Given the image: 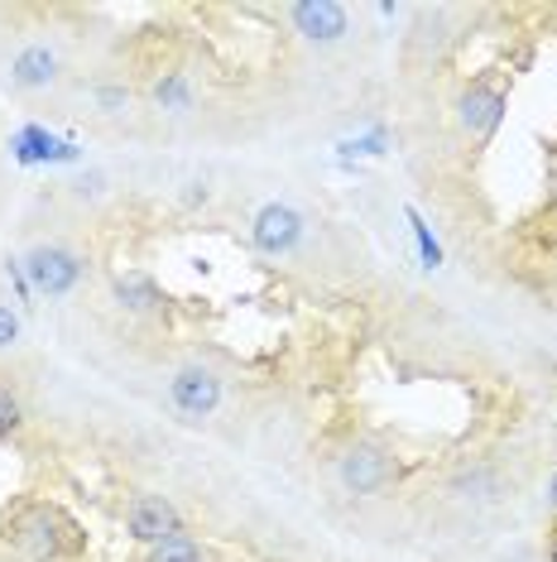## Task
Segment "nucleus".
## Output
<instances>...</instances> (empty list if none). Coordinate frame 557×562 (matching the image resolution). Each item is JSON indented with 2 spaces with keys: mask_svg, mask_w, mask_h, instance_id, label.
<instances>
[{
  "mask_svg": "<svg viewBox=\"0 0 557 562\" xmlns=\"http://www.w3.org/2000/svg\"><path fill=\"white\" fill-rule=\"evenodd\" d=\"M0 539L10 548H20L30 562H62L82 548V529L58 505H24L20 515L5 519Z\"/></svg>",
  "mask_w": 557,
  "mask_h": 562,
  "instance_id": "f257e3e1",
  "label": "nucleus"
},
{
  "mask_svg": "<svg viewBox=\"0 0 557 562\" xmlns=\"http://www.w3.org/2000/svg\"><path fill=\"white\" fill-rule=\"evenodd\" d=\"M399 476V462L385 442H356L337 457V485L346 495H379Z\"/></svg>",
  "mask_w": 557,
  "mask_h": 562,
  "instance_id": "f03ea898",
  "label": "nucleus"
},
{
  "mask_svg": "<svg viewBox=\"0 0 557 562\" xmlns=\"http://www.w3.org/2000/svg\"><path fill=\"white\" fill-rule=\"evenodd\" d=\"M24 274H30V289L44 293V299H68L82 279V255L68 246H34L24 255Z\"/></svg>",
  "mask_w": 557,
  "mask_h": 562,
  "instance_id": "7ed1b4c3",
  "label": "nucleus"
},
{
  "mask_svg": "<svg viewBox=\"0 0 557 562\" xmlns=\"http://www.w3.org/2000/svg\"><path fill=\"white\" fill-rule=\"evenodd\" d=\"M169 408L183 418V424H202V418H212L221 408V380H217V370H207V366L173 370V380H169Z\"/></svg>",
  "mask_w": 557,
  "mask_h": 562,
  "instance_id": "20e7f679",
  "label": "nucleus"
},
{
  "mask_svg": "<svg viewBox=\"0 0 557 562\" xmlns=\"http://www.w3.org/2000/svg\"><path fill=\"white\" fill-rule=\"evenodd\" d=\"M183 529L187 524H183L179 505H173L169 495L139 491V495H130V505H125V533H130L135 543H145V548L173 539V533H183Z\"/></svg>",
  "mask_w": 557,
  "mask_h": 562,
  "instance_id": "39448f33",
  "label": "nucleus"
},
{
  "mask_svg": "<svg viewBox=\"0 0 557 562\" xmlns=\"http://www.w3.org/2000/svg\"><path fill=\"white\" fill-rule=\"evenodd\" d=\"M250 240H255L260 255H270V260H278V255L298 250L303 240V212L288 207V202H264V207L250 216Z\"/></svg>",
  "mask_w": 557,
  "mask_h": 562,
  "instance_id": "423d86ee",
  "label": "nucleus"
},
{
  "mask_svg": "<svg viewBox=\"0 0 557 562\" xmlns=\"http://www.w3.org/2000/svg\"><path fill=\"white\" fill-rule=\"evenodd\" d=\"M288 20L308 44H341L351 34V10L341 0H303L288 5Z\"/></svg>",
  "mask_w": 557,
  "mask_h": 562,
  "instance_id": "0eeeda50",
  "label": "nucleus"
},
{
  "mask_svg": "<svg viewBox=\"0 0 557 562\" xmlns=\"http://www.w3.org/2000/svg\"><path fill=\"white\" fill-rule=\"evenodd\" d=\"M457 121H462L466 135L486 145V139L504 125V92H500V87H486V82L466 87L462 101H457Z\"/></svg>",
  "mask_w": 557,
  "mask_h": 562,
  "instance_id": "6e6552de",
  "label": "nucleus"
},
{
  "mask_svg": "<svg viewBox=\"0 0 557 562\" xmlns=\"http://www.w3.org/2000/svg\"><path fill=\"white\" fill-rule=\"evenodd\" d=\"M10 159L34 169V164H78L82 155L72 139H58L54 131H44V125H20V131L10 135Z\"/></svg>",
  "mask_w": 557,
  "mask_h": 562,
  "instance_id": "1a4fd4ad",
  "label": "nucleus"
},
{
  "mask_svg": "<svg viewBox=\"0 0 557 562\" xmlns=\"http://www.w3.org/2000/svg\"><path fill=\"white\" fill-rule=\"evenodd\" d=\"M10 82L24 87V92H44V87L58 82V54L48 44H24L15 58H10Z\"/></svg>",
  "mask_w": 557,
  "mask_h": 562,
  "instance_id": "9d476101",
  "label": "nucleus"
},
{
  "mask_svg": "<svg viewBox=\"0 0 557 562\" xmlns=\"http://www.w3.org/2000/svg\"><path fill=\"white\" fill-rule=\"evenodd\" d=\"M116 303L125 313H135V317H149V313H159L163 308V293H159V284L149 274H139V270H130V274H116Z\"/></svg>",
  "mask_w": 557,
  "mask_h": 562,
  "instance_id": "9b49d317",
  "label": "nucleus"
},
{
  "mask_svg": "<svg viewBox=\"0 0 557 562\" xmlns=\"http://www.w3.org/2000/svg\"><path fill=\"white\" fill-rule=\"evenodd\" d=\"M452 495H457V501H476V505L500 501V476L490 467H466V471H457V481H452Z\"/></svg>",
  "mask_w": 557,
  "mask_h": 562,
  "instance_id": "f8f14e48",
  "label": "nucleus"
},
{
  "mask_svg": "<svg viewBox=\"0 0 557 562\" xmlns=\"http://www.w3.org/2000/svg\"><path fill=\"white\" fill-rule=\"evenodd\" d=\"M145 562H207V553H202V543L193 539V529H183V533H173V539L149 548Z\"/></svg>",
  "mask_w": 557,
  "mask_h": 562,
  "instance_id": "ddd939ff",
  "label": "nucleus"
},
{
  "mask_svg": "<svg viewBox=\"0 0 557 562\" xmlns=\"http://www.w3.org/2000/svg\"><path fill=\"white\" fill-rule=\"evenodd\" d=\"M403 222H409V232H413V246H418V260H423V270H437V265H442V246H437L433 226L423 222V212L403 207Z\"/></svg>",
  "mask_w": 557,
  "mask_h": 562,
  "instance_id": "4468645a",
  "label": "nucleus"
},
{
  "mask_svg": "<svg viewBox=\"0 0 557 562\" xmlns=\"http://www.w3.org/2000/svg\"><path fill=\"white\" fill-rule=\"evenodd\" d=\"M155 101L163 111H187L193 106V87L183 82V72H163V78L155 82Z\"/></svg>",
  "mask_w": 557,
  "mask_h": 562,
  "instance_id": "2eb2a0df",
  "label": "nucleus"
},
{
  "mask_svg": "<svg viewBox=\"0 0 557 562\" xmlns=\"http://www.w3.org/2000/svg\"><path fill=\"white\" fill-rule=\"evenodd\" d=\"M24 428V404L20 394L10 385H0V438H15V432Z\"/></svg>",
  "mask_w": 557,
  "mask_h": 562,
  "instance_id": "dca6fc26",
  "label": "nucleus"
},
{
  "mask_svg": "<svg viewBox=\"0 0 557 562\" xmlns=\"http://www.w3.org/2000/svg\"><path fill=\"white\" fill-rule=\"evenodd\" d=\"M385 145H389L385 131H371V135H356V139H341L337 149L346 159H375V155H385Z\"/></svg>",
  "mask_w": 557,
  "mask_h": 562,
  "instance_id": "f3484780",
  "label": "nucleus"
},
{
  "mask_svg": "<svg viewBox=\"0 0 557 562\" xmlns=\"http://www.w3.org/2000/svg\"><path fill=\"white\" fill-rule=\"evenodd\" d=\"M20 331H24V323H20V313L15 308H5L0 303V351H10L20 341Z\"/></svg>",
  "mask_w": 557,
  "mask_h": 562,
  "instance_id": "a211bd4d",
  "label": "nucleus"
},
{
  "mask_svg": "<svg viewBox=\"0 0 557 562\" xmlns=\"http://www.w3.org/2000/svg\"><path fill=\"white\" fill-rule=\"evenodd\" d=\"M5 279H10V284H15V293H20V303H24V308H30L34 289H30V274H24V260H15V255H10V260H5Z\"/></svg>",
  "mask_w": 557,
  "mask_h": 562,
  "instance_id": "6ab92c4d",
  "label": "nucleus"
},
{
  "mask_svg": "<svg viewBox=\"0 0 557 562\" xmlns=\"http://www.w3.org/2000/svg\"><path fill=\"white\" fill-rule=\"evenodd\" d=\"M101 106H106V111H125V106H130V92H101Z\"/></svg>",
  "mask_w": 557,
  "mask_h": 562,
  "instance_id": "aec40b11",
  "label": "nucleus"
},
{
  "mask_svg": "<svg viewBox=\"0 0 557 562\" xmlns=\"http://www.w3.org/2000/svg\"><path fill=\"white\" fill-rule=\"evenodd\" d=\"M548 509H553V519H557V471H553V481H548Z\"/></svg>",
  "mask_w": 557,
  "mask_h": 562,
  "instance_id": "412c9836",
  "label": "nucleus"
},
{
  "mask_svg": "<svg viewBox=\"0 0 557 562\" xmlns=\"http://www.w3.org/2000/svg\"><path fill=\"white\" fill-rule=\"evenodd\" d=\"M548 562H557V529H553V543H548Z\"/></svg>",
  "mask_w": 557,
  "mask_h": 562,
  "instance_id": "4be33fe9",
  "label": "nucleus"
}]
</instances>
